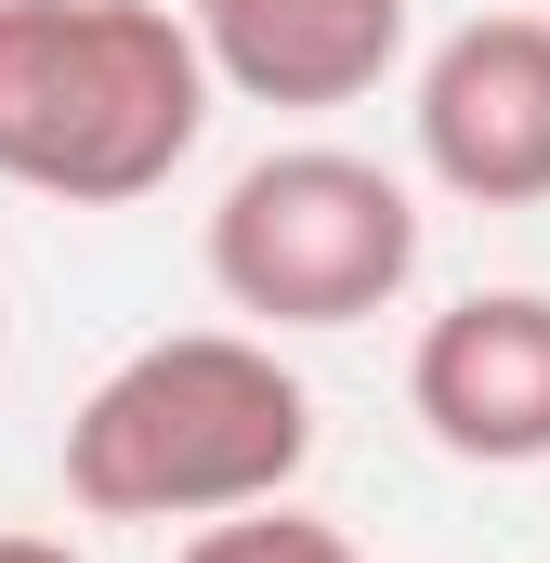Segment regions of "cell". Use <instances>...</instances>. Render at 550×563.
I'll return each mask as SVG.
<instances>
[{
    "mask_svg": "<svg viewBox=\"0 0 550 563\" xmlns=\"http://www.w3.org/2000/svg\"><path fill=\"white\" fill-rule=\"evenodd\" d=\"M0 328H13V314H0Z\"/></svg>",
    "mask_w": 550,
    "mask_h": 563,
    "instance_id": "obj_9",
    "label": "cell"
},
{
    "mask_svg": "<svg viewBox=\"0 0 550 563\" xmlns=\"http://www.w3.org/2000/svg\"><path fill=\"white\" fill-rule=\"evenodd\" d=\"M210 92L250 106H354L407 53V0H197Z\"/></svg>",
    "mask_w": 550,
    "mask_h": 563,
    "instance_id": "obj_6",
    "label": "cell"
},
{
    "mask_svg": "<svg viewBox=\"0 0 550 563\" xmlns=\"http://www.w3.org/2000/svg\"><path fill=\"white\" fill-rule=\"evenodd\" d=\"M419 170L472 210H550V13H472L419 66Z\"/></svg>",
    "mask_w": 550,
    "mask_h": 563,
    "instance_id": "obj_4",
    "label": "cell"
},
{
    "mask_svg": "<svg viewBox=\"0 0 550 563\" xmlns=\"http://www.w3.org/2000/svg\"><path fill=\"white\" fill-rule=\"evenodd\" d=\"M210 132V53L170 0H0V184L66 210L157 197Z\"/></svg>",
    "mask_w": 550,
    "mask_h": 563,
    "instance_id": "obj_2",
    "label": "cell"
},
{
    "mask_svg": "<svg viewBox=\"0 0 550 563\" xmlns=\"http://www.w3.org/2000/svg\"><path fill=\"white\" fill-rule=\"evenodd\" d=\"M0 563H92V551H66V538H26V525H13V538H0Z\"/></svg>",
    "mask_w": 550,
    "mask_h": 563,
    "instance_id": "obj_8",
    "label": "cell"
},
{
    "mask_svg": "<svg viewBox=\"0 0 550 563\" xmlns=\"http://www.w3.org/2000/svg\"><path fill=\"white\" fill-rule=\"evenodd\" d=\"M184 563H367L341 525H315V511H288V498H250V511H223V525H197Z\"/></svg>",
    "mask_w": 550,
    "mask_h": 563,
    "instance_id": "obj_7",
    "label": "cell"
},
{
    "mask_svg": "<svg viewBox=\"0 0 550 563\" xmlns=\"http://www.w3.org/2000/svg\"><path fill=\"white\" fill-rule=\"evenodd\" d=\"M315 459V394L250 328H170L119 354L66 420V498L92 525H223L288 498Z\"/></svg>",
    "mask_w": 550,
    "mask_h": 563,
    "instance_id": "obj_1",
    "label": "cell"
},
{
    "mask_svg": "<svg viewBox=\"0 0 550 563\" xmlns=\"http://www.w3.org/2000/svg\"><path fill=\"white\" fill-rule=\"evenodd\" d=\"M419 276V197L354 144H275L210 210V288L263 328H367Z\"/></svg>",
    "mask_w": 550,
    "mask_h": 563,
    "instance_id": "obj_3",
    "label": "cell"
},
{
    "mask_svg": "<svg viewBox=\"0 0 550 563\" xmlns=\"http://www.w3.org/2000/svg\"><path fill=\"white\" fill-rule=\"evenodd\" d=\"M407 407L472 472H538L550 459V288H472L419 328Z\"/></svg>",
    "mask_w": 550,
    "mask_h": 563,
    "instance_id": "obj_5",
    "label": "cell"
}]
</instances>
